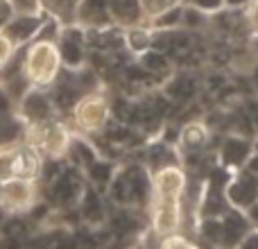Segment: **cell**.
I'll return each instance as SVG.
<instances>
[{
    "instance_id": "24",
    "label": "cell",
    "mask_w": 258,
    "mask_h": 249,
    "mask_svg": "<svg viewBox=\"0 0 258 249\" xmlns=\"http://www.w3.org/2000/svg\"><path fill=\"white\" fill-rule=\"evenodd\" d=\"M245 12H247V23H249L251 32L258 34V0H251L249 7H247Z\"/></svg>"
},
{
    "instance_id": "18",
    "label": "cell",
    "mask_w": 258,
    "mask_h": 249,
    "mask_svg": "<svg viewBox=\"0 0 258 249\" xmlns=\"http://www.w3.org/2000/svg\"><path fill=\"white\" fill-rule=\"evenodd\" d=\"M156 249H202V245L197 240H192V238L183 236L181 231H177V233H170V236L159 238Z\"/></svg>"
},
{
    "instance_id": "19",
    "label": "cell",
    "mask_w": 258,
    "mask_h": 249,
    "mask_svg": "<svg viewBox=\"0 0 258 249\" xmlns=\"http://www.w3.org/2000/svg\"><path fill=\"white\" fill-rule=\"evenodd\" d=\"M181 14H183V5H179V7H172V9H168V12H163L161 16H156L154 21H150L147 25H150L152 30H172V27L181 25Z\"/></svg>"
},
{
    "instance_id": "25",
    "label": "cell",
    "mask_w": 258,
    "mask_h": 249,
    "mask_svg": "<svg viewBox=\"0 0 258 249\" xmlns=\"http://www.w3.org/2000/svg\"><path fill=\"white\" fill-rule=\"evenodd\" d=\"M242 170H247V172H249V174H256V177H258V152H256V150L251 152L249 161H247V165H245V168H242Z\"/></svg>"
},
{
    "instance_id": "12",
    "label": "cell",
    "mask_w": 258,
    "mask_h": 249,
    "mask_svg": "<svg viewBox=\"0 0 258 249\" xmlns=\"http://www.w3.org/2000/svg\"><path fill=\"white\" fill-rule=\"evenodd\" d=\"M209 127H206L202 120H190L188 125L179 127V143L177 147L181 150H188V152H202L209 143Z\"/></svg>"
},
{
    "instance_id": "26",
    "label": "cell",
    "mask_w": 258,
    "mask_h": 249,
    "mask_svg": "<svg viewBox=\"0 0 258 249\" xmlns=\"http://www.w3.org/2000/svg\"><path fill=\"white\" fill-rule=\"evenodd\" d=\"M251 0H224V9H247Z\"/></svg>"
},
{
    "instance_id": "5",
    "label": "cell",
    "mask_w": 258,
    "mask_h": 249,
    "mask_svg": "<svg viewBox=\"0 0 258 249\" xmlns=\"http://www.w3.org/2000/svg\"><path fill=\"white\" fill-rule=\"evenodd\" d=\"M41 200L39 179L12 177L0 183V211L5 215H23Z\"/></svg>"
},
{
    "instance_id": "20",
    "label": "cell",
    "mask_w": 258,
    "mask_h": 249,
    "mask_svg": "<svg viewBox=\"0 0 258 249\" xmlns=\"http://www.w3.org/2000/svg\"><path fill=\"white\" fill-rule=\"evenodd\" d=\"M183 3L192 5V7H195V9H200V12H204L206 16H209V14L220 12V9H224V0H183Z\"/></svg>"
},
{
    "instance_id": "17",
    "label": "cell",
    "mask_w": 258,
    "mask_h": 249,
    "mask_svg": "<svg viewBox=\"0 0 258 249\" xmlns=\"http://www.w3.org/2000/svg\"><path fill=\"white\" fill-rule=\"evenodd\" d=\"M138 5H141V12L145 16V21L150 23L156 16H161L163 12H168V9L183 5V0H138Z\"/></svg>"
},
{
    "instance_id": "1",
    "label": "cell",
    "mask_w": 258,
    "mask_h": 249,
    "mask_svg": "<svg viewBox=\"0 0 258 249\" xmlns=\"http://www.w3.org/2000/svg\"><path fill=\"white\" fill-rule=\"evenodd\" d=\"M61 68V57L54 41L34 39L30 45L23 48V73L32 86L50 89L59 80Z\"/></svg>"
},
{
    "instance_id": "22",
    "label": "cell",
    "mask_w": 258,
    "mask_h": 249,
    "mask_svg": "<svg viewBox=\"0 0 258 249\" xmlns=\"http://www.w3.org/2000/svg\"><path fill=\"white\" fill-rule=\"evenodd\" d=\"M0 249H27V242H25V238L0 233Z\"/></svg>"
},
{
    "instance_id": "8",
    "label": "cell",
    "mask_w": 258,
    "mask_h": 249,
    "mask_svg": "<svg viewBox=\"0 0 258 249\" xmlns=\"http://www.w3.org/2000/svg\"><path fill=\"white\" fill-rule=\"evenodd\" d=\"M14 113L23 120L25 127H34V125L50 122L59 116L57 109L52 104L48 89H39V86H30L21 100L14 107Z\"/></svg>"
},
{
    "instance_id": "23",
    "label": "cell",
    "mask_w": 258,
    "mask_h": 249,
    "mask_svg": "<svg viewBox=\"0 0 258 249\" xmlns=\"http://www.w3.org/2000/svg\"><path fill=\"white\" fill-rule=\"evenodd\" d=\"M233 249H258V227L249 229V231H247V236L242 238V240L238 242Z\"/></svg>"
},
{
    "instance_id": "9",
    "label": "cell",
    "mask_w": 258,
    "mask_h": 249,
    "mask_svg": "<svg viewBox=\"0 0 258 249\" xmlns=\"http://www.w3.org/2000/svg\"><path fill=\"white\" fill-rule=\"evenodd\" d=\"M224 202L229 204V209L242 211V213L249 211L258 202V177L249 174L247 170L233 172V177L224 186Z\"/></svg>"
},
{
    "instance_id": "14",
    "label": "cell",
    "mask_w": 258,
    "mask_h": 249,
    "mask_svg": "<svg viewBox=\"0 0 258 249\" xmlns=\"http://www.w3.org/2000/svg\"><path fill=\"white\" fill-rule=\"evenodd\" d=\"M113 174H116V163L102 159V156H98V159L84 170L86 181H89L93 188H98V191H107L111 179H113Z\"/></svg>"
},
{
    "instance_id": "6",
    "label": "cell",
    "mask_w": 258,
    "mask_h": 249,
    "mask_svg": "<svg viewBox=\"0 0 258 249\" xmlns=\"http://www.w3.org/2000/svg\"><path fill=\"white\" fill-rule=\"evenodd\" d=\"M150 213V227L156 238L170 236V233L181 231L183 224V200L179 197H161L152 195L147 204Z\"/></svg>"
},
{
    "instance_id": "27",
    "label": "cell",
    "mask_w": 258,
    "mask_h": 249,
    "mask_svg": "<svg viewBox=\"0 0 258 249\" xmlns=\"http://www.w3.org/2000/svg\"><path fill=\"white\" fill-rule=\"evenodd\" d=\"M251 52H254V57H256V61H258V34L251 36Z\"/></svg>"
},
{
    "instance_id": "4",
    "label": "cell",
    "mask_w": 258,
    "mask_h": 249,
    "mask_svg": "<svg viewBox=\"0 0 258 249\" xmlns=\"http://www.w3.org/2000/svg\"><path fill=\"white\" fill-rule=\"evenodd\" d=\"M43 156L36 147L27 145L25 141L0 145V183L12 177L39 179Z\"/></svg>"
},
{
    "instance_id": "2",
    "label": "cell",
    "mask_w": 258,
    "mask_h": 249,
    "mask_svg": "<svg viewBox=\"0 0 258 249\" xmlns=\"http://www.w3.org/2000/svg\"><path fill=\"white\" fill-rule=\"evenodd\" d=\"M111 120V102L102 91L86 93L77 100V104L71 111V127L75 134L82 136H98L107 129Z\"/></svg>"
},
{
    "instance_id": "16",
    "label": "cell",
    "mask_w": 258,
    "mask_h": 249,
    "mask_svg": "<svg viewBox=\"0 0 258 249\" xmlns=\"http://www.w3.org/2000/svg\"><path fill=\"white\" fill-rule=\"evenodd\" d=\"M138 66L152 77L163 75V73L170 71V61L165 59V54H161L159 50H154V48H150L147 52L138 54Z\"/></svg>"
},
{
    "instance_id": "15",
    "label": "cell",
    "mask_w": 258,
    "mask_h": 249,
    "mask_svg": "<svg viewBox=\"0 0 258 249\" xmlns=\"http://www.w3.org/2000/svg\"><path fill=\"white\" fill-rule=\"evenodd\" d=\"M174 163H181L174 145H168V143L161 141V143H156V145H152L150 152H147L145 168L150 170V172H154V170H159V168H165V165H174Z\"/></svg>"
},
{
    "instance_id": "7",
    "label": "cell",
    "mask_w": 258,
    "mask_h": 249,
    "mask_svg": "<svg viewBox=\"0 0 258 249\" xmlns=\"http://www.w3.org/2000/svg\"><path fill=\"white\" fill-rule=\"evenodd\" d=\"M57 50L61 57V66L66 71H80L89 66V41H86V27L80 23H66L57 39Z\"/></svg>"
},
{
    "instance_id": "21",
    "label": "cell",
    "mask_w": 258,
    "mask_h": 249,
    "mask_svg": "<svg viewBox=\"0 0 258 249\" xmlns=\"http://www.w3.org/2000/svg\"><path fill=\"white\" fill-rule=\"evenodd\" d=\"M16 52H18V48H14L12 41H9L7 36H5L3 32H0V68H3L5 64H7Z\"/></svg>"
},
{
    "instance_id": "13",
    "label": "cell",
    "mask_w": 258,
    "mask_h": 249,
    "mask_svg": "<svg viewBox=\"0 0 258 249\" xmlns=\"http://www.w3.org/2000/svg\"><path fill=\"white\" fill-rule=\"evenodd\" d=\"M122 41H125L127 48L138 57V54L147 52L150 48H154V30H152L147 23L127 27V30H122Z\"/></svg>"
},
{
    "instance_id": "3",
    "label": "cell",
    "mask_w": 258,
    "mask_h": 249,
    "mask_svg": "<svg viewBox=\"0 0 258 249\" xmlns=\"http://www.w3.org/2000/svg\"><path fill=\"white\" fill-rule=\"evenodd\" d=\"M84 188H86L84 170L68 163L52 181L41 186V197H43L52 209L66 211V209H73V206L80 204V197H82V193H84Z\"/></svg>"
},
{
    "instance_id": "11",
    "label": "cell",
    "mask_w": 258,
    "mask_h": 249,
    "mask_svg": "<svg viewBox=\"0 0 258 249\" xmlns=\"http://www.w3.org/2000/svg\"><path fill=\"white\" fill-rule=\"evenodd\" d=\"M251 152H254V145L249 143V138L238 136V134H229V136H224L222 143H220L218 154H220L222 165L233 174L245 168Z\"/></svg>"
},
{
    "instance_id": "10",
    "label": "cell",
    "mask_w": 258,
    "mask_h": 249,
    "mask_svg": "<svg viewBox=\"0 0 258 249\" xmlns=\"http://www.w3.org/2000/svg\"><path fill=\"white\" fill-rule=\"evenodd\" d=\"M45 16H48L45 12H34V14L16 12L7 23H5L0 32H3V34L12 41L14 48L21 50V48H25V45H30L32 41L39 36Z\"/></svg>"
}]
</instances>
